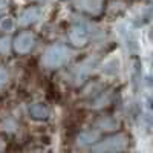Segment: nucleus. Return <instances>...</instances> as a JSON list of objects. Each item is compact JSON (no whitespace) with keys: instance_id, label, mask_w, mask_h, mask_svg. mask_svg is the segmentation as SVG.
<instances>
[{"instance_id":"f257e3e1","label":"nucleus","mask_w":153,"mask_h":153,"mask_svg":"<svg viewBox=\"0 0 153 153\" xmlns=\"http://www.w3.org/2000/svg\"><path fill=\"white\" fill-rule=\"evenodd\" d=\"M69 49L63 45H52L46 49V52L43 55V65L48 69H58L69 60Z\"/></svg>"},{"instance_id":"f03ea898","label":"nucleus","mask_w":153,"mask_h":153,"mask_svg":"<svg viewBox=\"0 0 153 153\" xmlns=\"http://www.w3.org/2000/svg\"><path fill=\"white\" fill-rule=\"evenodd\" d=\"M127 147V138L124 135H115L110 138H106L104 141L98 143L92 147L94 152H121Z\"/></svg>"},{"instance_id":"7ed1b4c3","label":"nucleus","mask_w":153,"mask_h":153,"mask_svg":"<svg viewBox=\"0 0 153 153\" xmlns=\"http://www.w3.org/2000/svg\"><path fill=\"white\" fill-rule=\"evenodd\" d=\"M34 46H35V35L31 32H22L12 42V48L17 54H28L34 49Z\"/></svg>"},{"instance_id":"20e7f679","label":"nucleus","mask_w":153,"mask_h":153,"mask_svg":"<svg viewBox=\"0 0 153 153\" xmlns=\"http://www.w3.org/2000/svg\"><path fill=\"white\" fill-rule=\"evenodd\" d=\"M89 40V31L84 28V26H80V25H76L74 26L71 31H69V42L74 45V46H84Z\"/></svg>"},{"instance_id":"39448f33","label":"nucleus","mask_w":153,"mask_h":153,"mask_svg":"<svg viewBox=\"0 0 153 153\" xmlns=\"http://www.w3.org/2000/svg\"><path fill=\"white\" fill-rule=\"evenodd\" d=\"M40 19H42V8L31 6V8H28V9H25L22 14H20L19 25H22V26H29V25L38 22Z\"/></svg>"},{"instance_id":"423d86ee","label":"nucleus","mask_w":153,"mask_h":153,"mask_svg":"<svg viewBox=\"0 0 153 153\" xmlns=\"http://www.w3.org/2000/svg\"><path fill=\"white\" fill-rule=\"evenodd\" d=\"M78 5L92 16H97L103 11V0H78Z\"/></svg>"},{"instance_id":"0eeeda50","label":"nucleus","mask_w":153,"mask_h":153,"mask_svg":"<svg viewBox=\"0 0 153 153\" xmlns=\"http://www.w3.org/2000/svg\"><path fill=\"white\" fill-rule=\"evenodd\" d=\"M95 65H97V60H95V58H87V60H84L81 65L76 68V76H75V78L81 83V81L86 78V75L94 69Z\"/></svg>"},{"instance_id":"6e6552de","label":"nucleus","mask_w":153,"mask_h":153,"mask_svg":"<svg viewBox=\"0 0 153 153\" xmlns=\"http://www.w3.org/2000/svg\"><path fill=\"white\" fill-rule=\"evenodd\" d=\"M29 115L34 120H46L49 117V109L42 103H34L29 106Z\"/></svg>"},{"instance_id":"1a4fd4ad","label":"nucleus","mask_w":153,"mask_h":153,"mask_svg":"<svg viewBox=\"0 0 153 153\" xmlns=\"http://www.w3.org/2000/svg\"><path fill=\"white\" fill-rule=\"evenodd\" d=\"M98 141V133L97 132H83L76 138V143L80 146H92Z\"/></svg>"},{"instance_id":"9d476101","label":"nucleus","mask_w":153,"mask_h":153,"mask_svg":"<svg viewBox=\"0 0 153 153\" xmlns=\"http://www.w3.org/2000/svg\"><path fill=\"white\" fill-rule=\"evenodd\" d=\"M97 126L100 127V129H104V130H113V129L118 127V121L110 118V117H104L97 123Z\"/></svg>"},{"instance_id":"9b49d317","label":"nucleus","mask_w":153,"mask_h":153,"mask_svg":"<svg viewBox=\"0 0 153 153\" xmlns=\"http://www.w3.org/2000/svg\"><path fill=\"white\" fill-rule=\"evenodd\" d=\"M103 72L106 75H117L118 74V60H115V58L109 60L103 68Z\"/></svg>"},{"instance_id":"f8f14e48","label":"nucleus","mask_w":153,"mask_h":153,"mask_svg":"<svg viewBox=\"0 0 153 153\" xmlns=\"http://www.w3.org/2000/svg\"><path fill=\"white\" fill-rule=\"evenodd\" d=\"M14 26H16L14 19H11V17H3L2 20H0V29L2 31L11 32L12 29H14Z\"/></svg>"},{"instance_id":"ddd939ff","label":"nucleus","mask_w":153,"mask_h":153,"mask_svg":"<svg viewBox=\"0 0 153 153\" xmlns=\"http://www.w3.org/2000/svg\"><path fill=\"white\" fill-rule=\"evenodd\" d=\"M109 103H110V95H109V94H106V95H104V94H101V97H100V98L95 101V103L92 104V107H94V109H100V107L107 106Z\"/></svg>"},{"instance_id":"4468645a","label":"nucleus","mask_w":153,"mask_h":153,"mask_svg":"<svg viewBox=\"0 0 153 153\" xmlns=\"http://www.w3.org/2000/svg\"><path fill=\"white\" fill-rule=\"evenodd\" d=\"M9 48H11V40H9V38H8V37L0 38V54L8 55V52H9Z\"/></svg>"},{"instance_id":"2eb2a0df","label":"nucleus","mask_w":153,"mask_h":153,"mask_svg":"<svg viewBox=\"0 0 153 153\" xmlns=\"http://www.w3.org/2000/svg\"><path fill=\"white\" fill-rule=\"evenodd\" d=\"M8 78H9V75H8L6 69H3V68H0V86H3V84H6V83H8Z\"/></svg>"},{"instance_id":"dca6fc26","label":"nucleus","mask_w":153,"mask_h":153,"mask_svg":"<svg viewBox=\"0 0 153 153\" xmlns=\"http://www.w3.org/2000/svg\"><path fill=\"white\" fill-rule=\"evenodd\" d=\"M3 149V146H2V143H0V150H2Z\"/></svg>"},{"instance_id":"f3484780","label":"nucleus","mask_w":153,"mask_h":153,"mask_svg":"<svg viewBox=\"0 0 153 153\" xmlns=\"http://www.w3.org/2000/svg\"><path fill=\"white\" fill-rule=\"evenodd\" d=\"M60 2H66V0H60Z\"/></svg>"}]
</instances>
